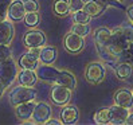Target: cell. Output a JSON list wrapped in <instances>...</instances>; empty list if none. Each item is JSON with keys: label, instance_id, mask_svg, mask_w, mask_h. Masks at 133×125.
Instances as JSON below:
<instances>
[{"label": "cell", "instance_id": "obj_15", "mask_svg": "<svg viewBox=\"0 0 133 125\" xmlns=\"http://www.w3.org/2000/svg\"><path fill=\"white\" fill-rule=\"evenodd\" d=\"M34 108H35V102L34 101H28V102H23L16 105L15 113H16L18 119L22 121H28L34 113Z\"/></svg>", "mask_w": 133, "mask_h": 125}, {"label": "cell", "instance_id": "obj_13", "mask_svg": "<svg viewBox=\"0 0 133 125\" xmlns=\"http://www.w3.org/2000/svg\"><path fill=\"white\" fill-rule=\"evenodd\" d=\"M114 102L116 105H120L124 108H132L133 106V93L129 89H118L114 94Z\"/></svg>", "mask_w": 133, "mask_h": 125}, {"label": "cell", "instance_id": "obj_9", "mask_svg": "<svg viewBox=\"0 0 133 125\" xmlns=\"http://www.w3.org/2000/svg\"><path fill=\"white\" fill-rule=\"evenodd\" d=\"M50 116H51V108H50L49 104H44V102L35 104L34 113H32V119H34L35 122L44 124L50 119Z\"/></svg>", "mask_w": 133, "mask_h": 125}, {"label": "cell", "instance_id": "obj_3", "mask_svg": "<svg viewBox=\"0 0 133 125\" xmlns=\"http://www.w3.org/2000/svg\"><path fill=\"white\" fill-rule=\"evenodd\" d=\"M110 35L112 31L108 28H98L94 34V41H96V46L98 49V52L101 54V57L104 59H113L110 57V54L108 52V44L110 42Z\"/></svg>", "mask_w": 133, "mask_h": 125}, {"label": "cell", "instance_id": "obj_25", "mask_svg": "<svg viewBox=\"0 0 133 125\" xmlns=\"http://www.w3.org/2000/svg\"><path fill=\"white\" fill-rule=\"evenodd\" d=\"M71 32L78 34L79 36H86L90 32V27L88 26V23H74Z\"/></svg>", "mask_w": 133, "mask_h": 125}, {"label": "cell", "instance_id": "obj_36", "mask_svg": "<svg viewBox=\"0 0 133 125\" xmlns=\"http://www.w3.org/2000/svg\"><path fill=\"white\" fill-rule=\"evenodd\" d=\"M125 124H127V125H133V114H129L128 116V119H127V121H125Z\"/></svg>", "mask_w": 133, "mask_h": 125}, {"label": "cell", "instance_id": "obj_35", "mask_svg": "<svg viewBox=\"0 0 133 125\" xmlns=\"http://www.w3.org/2000/svg\"><path fill=\"white\" fill-rule=\"evenodd\" d=\"M128 18H129V19L133 22V5L128 8Z\"/></svg>", "mask_w": 133, "mask_h": 125}, {"label": "cell", "instance_id": "obj_16", "mask_svg": "<svg viewBox=\"0 0 133 125\" xmlns=\"http://www.w3.org/2000/svg\"><path fill=\"white\" fill-rule=\"evenodd\" d=\"M105 10H106V4L99 2V0H89V2H85V5H83V11L86 14H89L90 18L99 16Z\"/></svg>", "mask_w": 133, "mask_h": 125}, {"label": "cell", "instance_id": "obj_29", "mask_svg": "<svg viewBox=\"0 0 133 125\" xmlns=\"http://www.w3.org/2000/svg\"><path fill=\"white\" fill-rule=\"evenodd\" d=\"M23 4H24L26 12H38L39 10V3L36 0H24Z\"/></svg>", "mask_w": 133, "mask_h": 125}, {"label": "cell", "instance_id": "obj_6", "mask_svg": "<svg viewBox=\"0 0 133 125\" xmlns=\"http://www.w3.org/2000/svg\"><path fill=\"white\" fill-rule=\"evenodd\" d=\"M70 98H71V89L54 83V86L51 89V100L54 104L65 106L70 102Z\"/></svg>", "mask_w": 133, "mask_h": 125}, {"label": "cell", "instance_id": "obj_17", "mask_svg": "<svg viewBox=\"0 0 133 125\" xmlns=\"http://www.w3.org/2000/svg\"><path fill=\"white\" fill-rule=\"evenodd\" d=\"M79 119V112L75 106H65L61 112V120L63 124H75Z\"/></svg>", "mask_w": 133, "mask_h": 125}, {"label": "cell", "instance_id": "obj_8", "mask_svg": "<svg viewBox=\"0 0 133 125\" xmlns=\"http://www.w3.org/2000/svg\"><path fill=\"white\" fill-rule=\"evenodd\" d=\"M23 43H24V46L28 47V49H31V47H42V46L46 43V35L42 32V31H38V30L28 31V32L24 35Z\"/></svg>", "mask_w": 133, "mask_h": 125}, {"label": "cell", "instance_id": "obj_19", "mask_svg": "<svg viewBox=\"0 0 133 125\" xmlns=\"http://www.w3.org/2000/svg\"><path fill=\"white\" fill-rule=\"evenodd\" d=\"M18 78H19V83L23 85V86H34L38 81L36 73L34 70H30V69H23L19 73Z\"/></svg>", "mask_w": 133, "mask_h": 125}, {"label": "cell", "instance_id": "obj_12", "mask_svg": "<svg viewBox=\"0 0 133 125\" xmlns=\"http://www.w3.org/2000/svg\"><path fill=\"white\" fill-rule=\"evenodd\" d=\"M24 15H26V8L22 0H15V2L10 4L8 11H7V16L11 20L19 22L22 19H24Z\"/></svg>", "mask_w": 133, "mask_h": 125}, {"label": "cell", "instance_id": "obj_38", "mask_svg": "<svg viewBox=\"0 0 133 125\" xmlns=\"http://www.w3.org/2000/svg\"><path fill=\"white\" fill-rule=\"evenodd\" d=\"M128 50H129V52L133 55V42H130V43H129V46H128Z\"/></svg>", "mask_w": 133, "mask_h": 125}, {"label": "cell", "instance_id": "obj_7", "mask_svg": "<svg viewBox=\"0 0 133 125\" xmlns=\"http://www.w3.org/2000/svg\"><path fill=\"white\" fill-rule=\"evenodd\" d=\"M85 46V41H83V36H79L78 34L74 32H70L65 36V49L71 52V54H77Z\"/></svg>", "mask_w": 133, "mask_h": 125}, {"label": "cell", "instance_id": "obj_39", "mask_svg": "<svg viewBox=\"0 0 133 125\" xmlns=\"http://www.w3.org/2000/svg\"><path fill=\"white\" fill-rule=\"evenodd\" d=\"M130 65L133 66V57H132V59H130Z\"/></svg>", "mask_w": 133, "mask_h": 125}, {"label": "cell", "instance_id": "obj_21", "mask_svg": "<svg viewBox=\"0 0 133 125\" xmlns=\"http://www.w3.org/2000/svg\"><path fill=\"white\" fill-rule=\"evenodd\" d=\"M19 65L22 69H30V70H34L38 66V57L34 55L32 52H26L19 58Z\"/></svg>", "mask_w": 133, "mask_h": 125}, {"label": "cell", "instance_id": "obj_10", "mask_svg": "<svg viewBox=\"0 0 133 125\" xmlns=\"http://www.w3.org/2000/svg\"><path fill=\"white\" fill-rule=\"evenodd\" d=\"M15 35V28L11 19L0 22V44H10Z\"/></svg>", "mask_w": 133, "mask_h": 125}, {"label": "cell", "instance_id": "obj_26", "mask_svg": "<svg viewBox=\"0 0 133 125\" xmlns=\"http://www.w3.org/2000/svg\"><path fill=\"white\" fill-rule=\"evenodd\" d=\"M24 23L28 26V27H36L38 24H39V15H38V12H26V15H24Z\"/></svg>", "mask_w": 133, "mask_h": 125}, {"label": "cell", "instance_id": "obj_22", "mask_svg": "<svg viewBox=\"0 0 133 125\" xmlns=\"http://www.w3.org/2000/svg\"><path fill=\"white\" fill-rule=\"evenodd\" d=\"M133 74V66L130 62H121L120 65L116 66V75L120 80H128Z\"/></svg>", "mask_w": 133, "mask_h": 125}, {"label": "cell", "instance_id": "obj_20", "mask_svg": "<svg viewBox=\"0 0 133 125\" xmlns=\"http://www.w3.org/2000/svg\"><path fill=\"white\" fill-rule=\"evenodd\" d=\"M57 85H62V86H66L69 89H75L77 86V81H75V77L69 73V71H61L58 78H57Z\"/></svg>", "mask_w": 133, "mask_h": 125}, {"label": "cell", "instance_id": "obj_32", "mask_svg": "<svg viewBox=\"0 0 133 125\" xmlns=\"http://www.w3.org/2000/svg\"><path fill=\"white\" fill-rule=\"evenodd\" d=\"M11 4V0H0V15L4 19V16H7V11H8V7Z\"/></svg>", "mask_w": 133, "mask_h": 125}, {"label": "cell", "instance_id": "obj_18", "mask_svg": "<svg viewBox=\"0 0 133 125\" xmlns=\"http://www.w3.org/2000/svg\"><path fill=\"white\" fill-rule=\"evenodd\" d=\"M58 57V51L55 47H52V46H46V47L41 49V52H39V59L42 61V63L44 65H51L52 62H55Z\"/></svg>", "mask_w": 133, "mask_h": 125}, {"label": "cell", "instance_id": "obj_23", "mask_svg": "<svg viewBox=\"0 0 133 125\" xmlns=\"http://www.w3.org/2000/svg\"><path fill=\"white\" fill-rule=\"evenodd\" d=\"M93 120H94L96 124L104 125V124H109L110 122V109L109 108H102L97 110L93 116Z\"/></svg>", "mask_w": 133, "mask_h": 125}, {"label": "cell", "instance_id": "obj_5", "mask_svg": "<svg viewBox=\"0 0 133 125\" xmlns=\"http://www.w3.org/2000/svg\"><path fill=\"white\" fill-rule=\"evenodd\" d=\"M105 74H106V69L99 62H93V63H90L86 67V73H85L86 80L90 83H96V85L104 81Z\"/></svg>", "mask_w": 133, "mask_h": 125}, {"label": "cell", "instance_id": "obj_40", "mask_svg": "<svg viewBox=\"0 0 133 125\" xmlns=\"http://www.w3.org/2000/svg\"><path fill=\"white\" fill-rule=\"evenodd\" d=\"M3 20V18H2V15H0V22H2Z\"/></svg>", "mask_w": 133, "mask_h": 125}, {"label": "cell", "instance_id": "obj_27", "mask_svg": "<svg viewBox=\"0 0 133 125\" xmlns=\"http://www.w3.org/2000/svg\"><path fill=\"white\" fill-rule=\"evenodd\" d=\"M73 19H74V23H89L90 22V15L86 14L83 10H79V11H75L73 12Z\"/></svg>", "mask_w": 133, "mask_h": 125}, {"label": "cell", "instance_id": "obj_14", "mask_svg": "<svg viewBox=\"0 0 133 125\" xmlns=\"http://www.w3.org/2000/svg\"><path fill=\"white\" fill-rule=\"evenodd\" d=\"M59 70H57L55 67L52 66H42L41 69H38L36 71V75L41 78V80H43L44 82H49V83H55L57 82V78L59 75Z\"/></svg>", "mask_w": 133, "mask_h": 125}, {"label": "cell", "instance_id": "obj_24", "mask_svg": "<svg viewBox=\"0 0 133 125\" xmlns=\"http://www.w3.org/2000/svg\"><path fill=\"white\" fill-rule=\"evenodd\" d=\"M70 11V5H69V0H57L54 3V12L58 16H66Z\"/></svg>", "mask_w": 133, "mask_h": 125}, {"label": "cell", "instance_id": "obj_4", "mask_svg": "<svg viewBox=\"0 0 133 125\" xmlns=\"http://www.w3.org/2000/svg\"><path fill=\"white\" fill-rule=\"evenodd\" d=\"M18 74L16 65L12 61V58L7 59L4 62H0V81L3 82V85L7 88L14 82L15 77Z\"/></svg>", "mask_w": 133, "mask_h": 125}, {"label": "cell", "instance_id": "obj_41", "mask_svg": "<svg viewBox=\"0 0 133 125\" xmlns=\"http://www.w3.org/2000/svg\"><path fill=\"white\" fill-rule=\"evenodd\" d=\"M117 2H124V0H117Z\"/></svg>", "mask_w": 133, "mask_h": 125}, {"label": "cell", "instance_id": "obj_37", "mask_svg": "<svg viewBox=\"0 0 133 125\" xmlns=\"http://www.w3.org/2000/svg\"><path fill=\"white\" fill-rule=\"evenodd\" d=\"M4 89H5V86H4V85H3V82L0 81V97L3 96V93H4Z\"/></svg>", "mask_w": 133, "mask_h": 125}, {"label": "cell", "instance_id": "obj_31", "mask_svg": "<svg viewBox=\"0 0 133 125\" xmlns=\"http://www.w3.org/2000/svg\"><path fill=\"white\" fill-rule=\"evenodd\" d=\"M124 35L127 36V39L129 42H133V24H124L121 27Z\"/></svg>", "mask_w": 133, "mask_h": 125}, {"label": "cell", "instance_id": "obj_2", "mask_svg": "<svg viewBox=\"0 0 133 125\" xmlns=\"http://www.w3.org/2000/svg\"><path fill=\"white\" fill-rule=\"evenodd\" d=\"M36 97V90L32 86H20L15 88L11 94H10V102L12 105H19L23 102H28V101H34Z\"/></svg>", "mask_w": 133, "mask_h": 125}, {"label": "cell", "instance_id": "obj_1", "mask_svg": "<svg viewBox=\"0 0 133 125\" xmlns=\"http://www.w3.org/2000/svg\"><path fill=\"white\" fill-rule=\"evenodd\" d=\"M129 41L127 39V36L124 35L121 27L120 28H116L112 31V35H110V42L108 44V52L110 54V57L113 59H117L118 54L125 50L129 46Z\"/></svg>", "mask_w": 133, "mask_h": 125}, {"label": "cell", "instance_id": "obj_34", "mask_svg": "<svg viewBox=\"0 0 133 125\" xmlns=\"http://www.w3.org/2000/svg\"><path fill=\"white\" fill-rule=\"evenodd\" d=\"M44 124H46V125H61V124H63V122H59V121H58V120H55V119H51V120L49 119Z\"/></svg>", "mask_w": 133, "mask_h": 125}, {"label": "cell", "instance_id": "obj_42", "mask_svg": "<svg viewBox=\"0 0 133 125\" xmlns=\"http://www.w3.org/2000/svg\"><path fill=\"white\" fill-rule=\"evenodd\" d=\"M132 93H133V91H132Z\"/></svg>", "mask_w": 133, "mask_h": 125}, {"label": "cell", "instance_id": "obj_33", "mask_svg": "<svg viewBox=\"0 0 133 125\" xmlns=\"http://www.w3.org/2000/svg\"><path fill=\"white\" fill-rule=\"evenodd\" d=\"M99 2L105 3L106 5H108V4H110V5H116V7H118V8H122V5H121V4H118V3L116 2V0H99Z\"/></svg>", "mask_w": 133, "mask_h": 125}, {"label": "cell", "instance_id": "obj_28", "mask_svg": "<svg viewBox=\"0 0 133 125\" xmlns=\"http://www.w3.org/2000/svg\"><path fill=\"white\" fill-rule=\"evenodd\" d=\"M12 57V51L8 44H0V62H4Z\"/></svg>", "mask_w": 133, "mask_h": 125}, {"label": "cell", "instance_id": "obj_11", "mask_svg": "<svg viewBox=\"0 0 133 125\" xmlns=\"http://www.w3.org/2000/svg\"><path fill=\"white\" fill-rule=\"evenodd\" d=\"M110 109V122L109 124H114V125H121V124H125L127 121L128 116H129V112H128V108H124V106H120V105H114Z\"/></svg>", "mask_w": 133, "mask_h": 125}, {"label": "cell", "instance_id": "obj_30", "mask_svg": "<svg viewBox=\"0 0 133 125\" xmlns=\"http://www.w3.org/2000/svg\"><path fill=\"white\" fill-rule=\"evenodd\" d=\"M69 5H70V11H71V12L83 10L85 0H69Z\"/></svg>", "mask_w": 133, "mask_h": 125}]
</instances>
